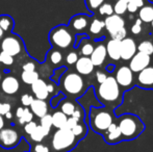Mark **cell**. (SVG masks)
<instances>
[{"mask_svg": "<svg viewBox=\"0 0 153 152\" xmlns=\"http://www.w3.org/2000/svg\"><path fill=\"white\" fill-rule=\"evenodd\" d=\"M3 127H4V119H3V117L0 115V130L3 129Z\"/></svg>", "mask_w": 153, "mask_h": 152, "instance_id": "680465c9", "label": "cell"}, {"mask_svg": "<svg viewBox=\"0 0 153 152\" xmlns=\"http://www.w3.org/2000/svg\"><path fill=\"white\" fill-rule=\"evenodd\" d=\"M23 112H24V108H18L16 110V117L18 118V119H20L23 115Z\"/></svg>", "mask_w": 153, "mask_h": 152, "instance_id": "11a10c76", "label": "cell"}, {"mask_svg": "<svg viewBox=\"0 0 153 152\" xmlns=\"http://www.w3.org/2000/svg\"><path fill=\"white\" fill-rule=\"evenodd\" d=\"M31 92L34 94L36 99L46 100L49 96L48 90H47V83L45 80L39 78L31 85Z\"/></svg>", "mask_w": 153, "mask_h": 152, "instance_id": "d6986e66", "label": "cell"}, {"mask_svg": "<svg viewBox=\"0 0 153 152\" xmlns=\"http://www.w3.org/2000/svg\"><path fill=\"white\" fill-rule=\"evenodd\" d=\"M0 79H1V73H0Z\"/></svg>", "mask_w": 153, "mask_h": 152, "instance_id": "be15d7a7", "label": "cell"}, {"mask_svg": "<svg viewBox=\"0 0 153 152\" xmlns=\"http://www.w3.org/2000/svg\"><path fill=\"white\" fill-rule=\"evenodd\" d=\"M106 56H107V53H106L105 45L100 43V44H98L94 48V51L92 52L90 59H91L94 67H101L104 64Z\"/></svg>", "mask_w": 153, "mask_h": 152, "instance_id": "2e32d148", "label": "cell"}, {"mask_svg": "<svg viewBox=\"0 0 153 152\" xmlns=\"http://www.w3.org/2000/svg\"><path fill=\"white\" fill-rule=\"evenodd\" d=\"M78 49H79V52L82 56H88L90 57L92 54V52L94 51V44L91 42L89 38H85L83 40H81L78 44Z\"/></svg>", "mask_w": 153, "mask_h": 152, "instance_id": "603a6c76", "label": "cell"}, {"mask_svg": "<svg viewBox=\"0 0 153 152\" xmlns=\"http://www.w3.org/2000/svg\"><path fill=\"white\" fill-rule=\"evenodd\" d=\"M115 68H116V66L114 65V64H109V65L106 67V71H107V72H109V73H111V72H114Z\"/></svg>", "mask_w": 153, "mask_h": 152, "instance_id": "6f0895ef", "label": "cell"}, {"mask_svg": "<svg viewBox=\"0 0 153 152\" xmlns=\"http://www.w3.org/2000/svg\"><path fill=\"white\" fill-rule=\"evenodd\" d=\"M33 99L34 98L32 97L31 95H29V94H23V95L21 96V103H22V105L25 106V108H28V106H30Z\"/></svg>", "mask_w": 153, "mask_h": 152, "instance_id": "7bdbcfd3", "label": "cell"}, {"mask_svg": "<svg viewBox=\"0 0 153 152\" xmlns=\"http://www.w3.org/2000/svg\"><path fill=\"white\" fill-rule=\"evenodd\" d=\"M85 1L88 10H90L91 12H96L101 4L105 2V0H85Z\"/></svg>", "mask_w": 153, "mask_h": 152, "instance_id": "8d00e7d4", "label": "cell"}, {"mask_svg": "<svg viewBox=\"0 0 153 152\" xmlns=\"http://www.w3.org/2000/svg\"><path fill=\"white\" fill-rule=\"evenodd\" d=\"M65 96H64V94L62 93H59V94H57L56 96H54V97L51 99V101H50V103H51V105L53 106V108H55L57 105H59V102H61V100L64 98Z\"/></svg>", "mask_w": 153, "mask_h": 152, "instance_id": "c3c4849f", "label": "cell"}, {"mask_svg": "<svg viewBox=\"0 0 153 152\" xmlns=\"http://www.w3.org/2000/svg\"><path fill=\"white\" fill-rule=\"evenodd\" d=\"M137 52H142L147 55H151L153 54V43L151 41H143L137 47Z\"/></svg>", "mask_w": 153, "mask_h": 152, "instance_id": "1f68e13d", "label": "cell"}, {"mask_svg": "<svg viewBox=\"0 0 153 152\" xmlns=\"http://www.w3.org/2000/svg\"><path fill=\"white\" fill-rule=\"evenodd\" d=\"M137 85L142 87H153V66H148L137 74Z\"/></svg>", "mask_w": 153, "mask_h": 152, "instance_id": "ac0fdd59", "label": "cell"}, {"mask_svg": "<svg viewBox=\"0 0 153 152\" xmlns=\"http://www.w3.org/2000/svg\"><path fill=\"white\" fill-rule=\"evenodd\" d=\"M114 122V117L107 108H93L90 112V126L95 132L103 134Z\"/></svg>", "mask_w": 153, "mask_h": 152, "instance_id": "5b68a950", "label": "cell"}, {"mask_svg": "<svg viewBox=\"0 0 153 152\" xmlns=\"http://www.w3.org/2000/svg\"><path fill=\"white\" fill-rule=\"evenodd\" d=\"M20 89L19 80L14 75L5 76L1 81V90L3 93L7 95H14Z\"/></svg>", "mask_w": 153, "mask_h": 152, "instance_id": "9a60e30c", "label": "cell"}, {"mask_svg": "<svg viewBox=\"0 0 153 152\" xmlns=\"http://www.w3.org/2000/svg\"><path fill=\"white\" fill-rule=\"evenodd\" d=\"M0 27L4 33H10L14 27V20L10 16L2 15L0 16Z\"/></svg>", "mask_w": 153, "mask_h": 152, "instance_id": "4316f807", "label": "cell"}, {"mask_svg": "<svg viewBox=\"0 0 153 152\" xmlns=\"http://www.w3.org/2000/svg\"><path fill=\"white\" fill-rule=\"evenodd\" d=\"M120 87H129L133 83V73L128 66H121L114 76Z\"/></svg>", "mask_w": 153, "mask_h": 152, "instance_id": "7c38bea8", "label": "cell"}, {"mask_svg": "<svg viewBox=\"0 0 153 152\" xmlns=\"http://www.w3.org/2000/svg\"><path fill=\"white\" fill-rule=\"evenodd\" d=\"M106 78H107V74L105 73V72L100 71V70L96 72V79H97V81H98L99 85L102 83V82H104Z\"/></svg>", "mask_w": 153, "mask_h": 152, "instance_id": "681fc988", "label": "cell"}, {"mask_svg": "<svg viewBox=\"0 0 153 152\" xmlns=\"http://www.w3.org/2000/svg\"><path fill=\"white\" fill-rule=\"evenodd\" d=\"M12 110V105L10 103H6V102H0V115L5 116L7 113L10 112Z\"/></svg>", "mask_w": 153, "mask_h": 152, "instance_id": "bcb514c9", "label": "cell"}, {"mask_svg": "<svg viewBox=\"0 0 153 152\" xmlns=\"http://www.w3.org/2000/svg\"><path fill=\"white\" fill-rule=\"evenodd\" d=\"M20 141V134L14 128H3L0 130V144L3 148H15L16 146H18Z\"/></svg>", "mask_w": 153, "mask_h": 152, "instance_id": "ba28073f", "label": "cell"}, {"mask_svg": "<svg viewBox=\"0 0 153 152\" xmlns=\"http://www.w3.org/2000/svg\"><path fill=\"white\" fill-rule=\"evenodd\" d=\"M78 59H79L78 53H77L76 51H70V52L66 55V63L68 64V65H75Z\"/></svg>", "mask_w": 153, "mask_h": 152, "instance_id": "ab89813d", "label": "cell"}, {"mask_svg": "<svg viewBox=\"0 0 153 152\" xmlns=\"http://www.w3.org/2000/svg\"><path fill=\"white\" fill-rule=\"evenodd\" d=\"M71 131L76 136L77 140L83 139L85 136V134H87V126H85V124L83 123L82 121H80L76 124L75 127H73L72 129H71Z\"/></svg>", "mask_w": 153, "mask_h": 152, "instance_id": "4dcf8cb0", "label": "cell"}, {"mask_svg": "<svg viewBox=\"0 0 153 152\" xmlns=\"http://www.w3.org/2000/svg\"><path fill=\"white\" fill-rule=\"evenodd\" d=\"M22 69H23V71H27V72L36 71V66H34L33 63L27 62V63H25L24 65L22 66Z\"/></svg>", "mask_w": 153, "mask_h": 152, "instance_id": "f5cc1de1", "label": "cell"}, {"mask_svg": "<svg viewBox=\"0 0 153 152\" xmlns=\"http://www.w3.org/2000/svg\"><path fill=\"white\" fill-rule=\"evenodd\" d=\"M137 43L132 38H125L120 41V55L123 61H130L137 52Z\"/></svg>", "mask_w": 153, "mask_h": 152, "instance_id": "8fae6325", "label": "cell"}, {"mask_svg": "<svg viewBox=\"0 0 153 152\" xmlns=\"http://www.w3.org/2000/svg\"><path fill=\"white\" fill-rule=\"evenodd\" d=\"M125 27V20L122 18V16H118L116 14H113L111 16H108L104 20V28L107 30L109 36L115 33L119 29Z\"/></svg>", "mask_w": 153, "mask_h": 152, "instance_id": "4fadbf2b", "label": "cell"}, {"mask_svg": "<svg viewBox=\"0 0 153 152\" xmlns=\"http://www.w3.org/2000/svg\"><path fill=\"white\" fill-rule=\"evenodd\" d=\"M40 125L45 128L51 129V127H52V117H51V115L47 114L43 116L42 118H40Z\"/></svg>", "mask_w": 153, "mask_h": 152, "instance_id": "f35d334b", "label": "cell"}, {"mask_svg": "<svg viewBox=\"0 0 153 152\" xmlns=\"http://www.w3.org/2000/svg\"><path fill=\"white\" fill-rule=\"evenodd\" d=\"M47 90H48V93H49V94L54 93L55 87H54V85H53V82H51V83H47Z\"/></svg>", "mask_w": 153, "mask_h": 152, "instance_id": "db71d44e", "label": "cell"}, {"mask_svg": "<svg viewBox=\"0 0 153 152\" xmlns=\"http://www.w3.org/2000/svg\"><path fill=\"white\" fill-rule=\"evenodd\" d=\"M151 26L153 27V21H152V22H151Z\"/></svg>", "mask_w": 153, "mask_h": 152, "instance_id": "6125c7cd", "label": "cell"}, {"mask_svg": "<svg viewBox=\"0 0 153 152\" xmlns=\"http://www.w3.org/2000/svg\"><path fill=\"white\" fill-rule=\"evenodd\" d=\"M4 33H4V31L2 30V28H1V27H0V40H1V39H3Z\"/></svg>", "mask_w": 153, "mask_h": 152, "instance_id": "94428289", "label": "cell"}, {"mask_svg": "<svg viewBox=\"0 0 153 152\" xmlns=\"http://www.w3.org/2000/svg\"><path fill=\"white\" fill-rule=\"evenodd\" d=\"M126 1H127V2H128V1H129V0H126Z\"/></svg>", "mask_w": 153, "mask_h": 152, "instance_id": "e7e4bbea", "label": "cell"}, {"mask_svg": "<svg viewBox=\"0 0 153 152\" xmlns=\"http://www.w3.org/2000/svg\"><path fill=\"white\" fill-rule=\"evenodd\" d=\"M51 117H52V126H54L56 129H61V128L65 127L68 117L64 113H62L61 110H57V112L53 113Z\"/></svg>", "mask_w": 153, "mask_h": 152, "instance_id": "d4e9b609", "label": "cell"}, {"mask_svg": "<svg viewBox=\"0 0 153 152\" xmlns=\"http://www.w3.org/2000/svg\"><path fill=\"white\" fill-rule=\"evenodd\" d=\"M50 133V129L45 128L41 125H38L34 131L30 134V139L36 143H41L48 134Z\"/></svg>", "mask_w": 153, "mask_h": 152, "instance_id": "cb8c5ba5", "label": "cell"}, {"mask_svg": "<svg viewBox=\"0 0 153 152\" xmlns=\"http://www.w3.org/2000/svg\"><path fill=\"white\" fill-rule=\"evenodd\" d=\"M90 17L85 14H78L73 16L69 22V28L76 33H83V31L89 27Z\"/></svg>", "mask_w": 153, "mask_h": 152, "instance_id": "30bf717a", "label": "cell"}, {"mask_svg": "<svg viewBox=\"0 0 153 152\" xmlns=\"http://www.w3.org/2000/svg\"><path fill=\"white\" fill-rule=\"evenodd\" d=\"M139 19L142 22L151 23L153 21V5L144 4L139 10Z\"/></svg>", "mask_w": 153, "mask_h": 152, "instance_id": "7402d4cb", "label": "cell"}, {"mask_svg": "<svg viewBox=\"0 0 153 152\" xmlns=\"http://www.w3.org/2000/svg\"><path fill=\"white\" fill-rule=\"evenodd\" d=\"M96 96L107 108H116L122 102V90L114 76H107L104 82L100 83L96 90Z\"/></svg>", "mask_w": 153, "mask_h": 152, "instance_id": "6da1fadb", "label": "cell"}, {"mask_svg": "<svg viewBox=\"0 0 153 152\" xmlns=\"http://www.w3.org/2000/svg\"><path fill=\"white\" fill-rule=\"evenodd\" d=\"M118 126L122 134L123 141H131L137 139L145 129V125L137 116L125 114L118 120Z\"/></svg>", "mask_w": 153, "mask_h": 152, "instance_id": "7a4b0ae2", "label": "cell"}, {"mask_svg": "<svg viewBox=\"0 0 153 152\" xmlns=\"http://www.w3.org/2000/svg\"><path fill=\"white\" fill-rule=\"evenodd\" d=\"M127 30L125 27H123V28L119 29L118 31H116L115 33H113V35H111V38L114 39V40H118V41H122L123 39L127 38Z\"/></svg>", "mask_w": 153, "mask_h": 152, "instance_id": "b9f144b4", "label": "cell"}, {"mask_svg": "<svg viewBox=\"0 0 153 152\" xmlns=\"http://www.w3.org/2000/svg\"><path fill=\"white\" fill-rule=\"evenodd\" d=\"M75 37L73 31L66 25H59L49 33V42L59 49H67L74 45Z\"/></svg>", "mask_w": 153, "mask_h": 152, "instance_id": "8992f818", "label": "cell"}, {"mask_svg": "<svg viewBox=\"0 0 153 152\" xmlns=\"http://www.w3.org/2000/svg\"><path fill=\"white\" fill-rule=\"evenodd\" d=\"M113 7L114 14L118 15V16H122L127 12V1L126 0H118Z\"/></svg>", "mask_w": 153, "mask_h": 152, "instance_id": "d6a6232c", "label": "cell"}, {"mask_svg": "<svg viewBox=\"0 0 153 152\" xmlns=\"http://www.w3.org/2000/svg\"><path fill=\"white\" fill-rule=\"evenodd\" d=\"M29 150H30V145L24 139H21L18 146H16L15 148L6 149L0 146V152H29Z\"/></svg>", "mask_w": 153, "mask_h": 152, "instance_id": "484cf974", "label": "cell"}, {"mask_svg": "<svg viewBox=\"0 0 153 152\" xmlns=\"http://www.w3.org/2000/svg\"><path fill=\"white\" fill-rule=\"evenodd\" d=\"M78 140L70 129H56L51 139V146L54 152H68L76 146Z\"/></svg>", "mask_w": 153, "mask_h": 152, "instance_id": "277c9868", "label": "cell"}, {"mask_svg": "<svg viewBox=\"0 0 153 152\" xmlns=\"http://www.w3.org/2000/svg\"><path fill=\"white\" fill-rule=\"evenodd\" d=\"M98 12L101 16L108 17L114 14V7L111 3H108V2H103V3L100 5V7L98 8Z\"/></svg>", "mask_w": 153, "mask_h": 152, "instance_id": "836d02e7", "label": "cell"}, {"mask_svg": "<svg viewBox=\"0 0 153 152\" xmlns=\"http://www.w3.org/2000/svg\"><path fill=\"white\" fill-rule=\"evenodd\" d=\"M130 1H132L133 3L137 4V6L139 8H141L142 6H143L144 4H145V3H144V0H130Z\"/></svg>", "mask_w": 153, "mask_h": 152, "instance_id": "9f6ffc18", "label": "cell"}, {"mask_svg": "<svg viewBox=\"0 0 153 152\" xmlns=\"http://www.w3.org/2000/svg\"><path fill=\"white\" fill-rule=\"evenodd\" d=\"M94 65H93L92 61L90 57L88 56H81L77 59L76 64H75V69L76 72L79 75H90L94 71Z\"/></svg>", "mask_w": 153, "mask_h": 152, "instance_id": "e0dca14e", "label": "cell"}, {"mask_svg": "<svg viewBox=\"0 0 153 152\" xmlns=\"http://www.w3.org/2000/svg\"><path fill=\"white\" fill-rule=\"evenodd\" d=\"M34 152H50V149H49V147L46 146V145L38 143V144L34 146Z\"/></svg>", "mask_w": 153, "mask_h": 152, "instance_id": "f907efd6", "label": "cell"}, {"mask_svg": "<svg viewBox=\"0 0 153 152\" xmlns=\"http://www.w3.org/2000/svg\"><path fill=\"white\" fill-rule=\"evenodd\" d=\"M127 10H128L130 14H133V13H137V10H139V7L137 6V4L133 3L132 1L129 0V1L127 2Z\"/></svg>", "mask_w": 153, "mask_h": 152, "instance_id": "816d5d0a", "label": "cell"}, {"mask_svg": "<svg viewBox=\"0 0 153 152\" xmlns=\"http://www.w3.org/2000/svg\"><path fill=\"white\" fill-rule=\"evenodd\" d=\"M0 63L5 66H12L14 64V57L8 54V53L1 51L0 52Z\"/></svg>", "mask_w": 153, "mask_h": 152, "instance_id": "74e56055", "label": "cell"}, {"mask_svg": "<svg viewBox=\"0 0 153 152\" xmlns=\"http://www.w3.org/2000/svg\"><path fill=\"white\" fill-rule=\"evenodd\" d=\"M105 48H106L107 55H108L113 61L118 62L121 59V55H120V41L111 39V40L107 42Z\"/></svg>", "mask_w": 153, "mask_h": 152, "instance_id": "44dd1931", "label": "cell"}, {"mask_svg": "<svg viewBox=\"0 0 153 152\" xmlns=\"http://www.w3.org/2000/svg\"><path fill=\"white\" fill-rule=\"evenodd\" d=\"M78 123V121H77L76 119H74L73 117H68V119H67V122H66V125H65L64 128H67V129H72L73 127H75L76 126V124Z\"/></svg>", "mask_w": 153, "mask_h": 152, "instance_id": "7dc6e473", "label": "cell"}, {"mask_svg": "<svg viewBox=\"0 0 153 152\" xmlns=\"http://www.w3.org/2000/svg\"><path fill=\"white\" fill-rule=\"evenodd\" d=\"M59 85L65 94L79 97L85 93V80L77 72H66L59 78Z\"/></svg>", "mask_w": 153, "mask_h": 152, "instance_id": "3957f363", "label": "cell"}, {"mask_svg": "<svg viewBox=\"0 0 153 152\" xmlns=\"http://www.w3.org/2000/svg\"><path fill=\"white\" fill-rule=\"evenodd\" d=\"M5 118L7 120H10L13 118V114H12V112H10V113H7V114L5 115Z\"/></svg>", "mask_w": 153, "mask_h": 152, "instance_id": "91938a15", "label": "cell"}, {"mask_svg": "<svg viewBox=\"0 0 153 152\" xmlns=\"http://www.w3.org/2000/svg\"><path fill=\"white\" fill-rule=\"evenodd\" d=\"M151 64V57L145 53L137 52L130 59L129 63V69L132 71V73H139L142 70L147 68Z\"/></svg>", "mask_w": 153, "mask_h": 152, "instance_id": "9c48e42d", "label": "cell"}, {"mask_svg": "<svg viewBox=\"0 0 153 152\" xmlns=\"http://www.w3.org/2000/svg\"><path fill=\"white\" fill-rule=\"evenodd\" d=\"M32 119H33V114L31 113V110L28 108H24V112H23L22 117L18 120H19V123L24 125V124L28 123V122H31Z\"/></svg>", "mask_w": 153, "mask_h": 152, "instance_id": "d590c367", "label": "cell"}, {"mask_svg": "<svg viewBox=\"0 0 153 152\" xmlns=\"http://www.w3.org/2000/svg\"><path fill=\"white\" fill-rule=\"evenodd\" d=\"M29 108H30L29 110H31L32 114L38 118H42L43 116L48 114V104L45 100L33 99Z\"/></svg>", "mask_w": 153, "mask_h": 152, "instance_id": "ffe728a7", "label": "cell"}, {"mask_svg": "<svg viewBox=\"0 0 153 152\" xmlns=\"http://www.w3.org/2000/svg\"><path fill=\"white\" fill-rule=\"evenodd\" d=\"M1 50L8 53L13 57L19 55L23 50V43L17 36L10 35L5 37L1 42Z\"/></svg>", "mask_w": 153, "mask_h": 152, "instance_id": "52a82bcc", "label": "cell"}, {"mask_svg": "<svg viewBox=\"0 0 153 152\" xmlns=\"http://www.w3.org/2000/svg\"><path fill=\"white\" fill-rule=\"evenodd\" d=\"M103 139H104L105 142L109 145H115V144H117V143L123 141L120 128L116 122H113V123L109 125V127L105 130V132L103 133Z\"/></svg>", "mask_w": 153, "mask_h": 152, "instance_id": "5bb4252c", "label": "cell"}, {"mask_svg": "<svg viewBox=\"0 0 153 152\" xmlns=\"http://www.w3.org/2000/svg\"><path fill=\"white\" fill-rule=\"evenodd\" d=\"M103 28H104V21L97 18L93 19L89 26V30L92 35H99Z\"/></svg>", "mask_w": 153, "mask_h": 152, "instance_id": "f1b7e54d", "label": "cell"}, {"mask_svg": "<svg viewBox=\"0 0 153 152\" xmlns=\"http://www.w3.org/2000/svg\"><path fill=\"white\" fill-rule=\"evenodd\" d=\"M76 106V104L71 100H62L61 105H59V108H61V112L64 113L67 117H71L74 113Z\"/></svg>", "mask_w": 153, "mask_h": 152, "instance_id": "83f0119b", "label": "cell"}, {"mask_svg": "<svg viewBox=\"0 0 153 152\" xmlns=\"http://www.w3.org/2000/svg\"><path fill=\"white\" fill-rule=\"evenodd\" d=\"M142 21L140 20V19H137L134 22V24L131 26V33H133V35H140V33H142Z\"/></svg>", "mask_w": 153, "mask_h": 152, "instance_id": "ee69618b", "label": "cell"}, {"mask_svg": "<svg viewBox=\"0 0 153 152\" xmlns=\"http://www.w3.org/2000/svg\"><path fill=\"white\" fill-rule=\"evenodd\" d=\"M40 78L39 77V73L36 71H30V72H27V71H23L22 74H21V79L22 81L25 83V85H32L36 80Z\"/></svg>", "mask_w": 153, "mask_h": 152, "instance_id": "f546056e", "label": "cell"}, {"mask_svg": "<svg viewBox=\"0 0 153 152\" xmlns=\"http://www.w3.org/2000/svg\"><path fill=\"white\" fill-rule=\"evenodd\" d=\"M36 126H38V124H36L34 121L28 122V123L24 124V131L26 132L27 134H29V136H30L32 132L34 131V129L36 128Z\"/></svg>", "mask_w": 153, "mask_h": 152, "instance_id": "f6af8a7d", "label": "cell"}, {"mask_svg": "<svg viewBox=\"0 0 153 152\" xmlns=\"http://www.w3.org/2000/svg\"><path fill=\"white\" fill-rule=\"evenodd\" d=\"M71 117H73L74 119H76L78 122L83 121V118H85V110H83V108H81V106H76L74 113H73Z\"/></svg>", "mask_w": 153, "mask_h": 152, "instance_id": "60d3db41", "label": "cell"}, {"mask_svg": "<svg viewBox=\"0 0 153 152\" xmlns=\"http://www.w3.org/2000/svg\"><path fill=\"white\" fill-rule=\"evenodd\" d=\"M49 59L53 65H59L62 62V53L57 49H53L49 54Z\"/></svg>", "mask_w": 153, "mask_h": 152, "instance_id": "e575fe53", "label": "cell"}]
</instances>
